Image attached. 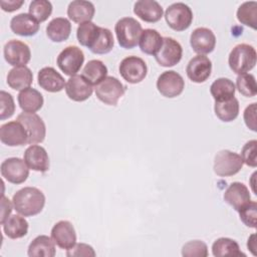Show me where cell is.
Masks as SVG:
<instances>
[{"mask_svg":"<svg viewBox=\"0 0 257 257\" xmlns=\"http://www.w3.org/2000/svg\"><path fill=\"white\" fill-rule=\"evenodd\" d=\"M24 1L23 0H1L0 1V5L3 11L6 12H13L18 10L22 5H23Z\"/></svg>","mask_w":257,"mask_h":257,"instance_id":"obj_47","label":"cell"},{"mask_svg":"<svg viewBox=\"0 0 257 257\" xmlns=\"http://www.w3.org/2000/svg\"><path fill=\"white\" fill-rule=\"evenodd\" d=\"M23 160L30 170L45 173L49 170V157L46 150L38 145H30L24 152Z\"/></svg>","mask_w":257,"mask_h":257,"instance_id":"obj_19","label":"cell"},{"mask_svg":"<svg viewBox=\"0 0 257 257\" xmlns=\"http://www.w3.org/2000/svg\"><path fill=\"white\" fill-rule=\"evenodd\" d=\"M13 203H11V201L6 198L4 195H2L1 198V224L4 223V221L9 217V215L11 214L12 210H13Z\"/></svg>","mask_w":257,"mask_h":257,"instance_id":"obj_46","label":"cell"},{"mask_svg":"<svg viewBox=\"0 0 257 257\" xmlns=\"http://www.w3.org/2000/svg\"><path fill=\"white\" fill-rule=\"evenodd\" d=\"M100 31V27L94 24L93 22H84L79 24L76 30V37L78 42L82 46H86L89 48L94 41L96 40Z\"/></svg>","mask_w":257,"mask_h":257,"instance_id":"obj_36","label":"cell"},{"mask_svg":"<svg viewBox=\"0 0 257 257\" xmlns=\"http://www.w3.org/2000/svg\"><path fill=\"white\" fill-rule=\"evenodd\" d=\"M71 32V24L67 18H53L46 27V34L53 42H62L68 39Z\"/></svg>","mask_w":257,"mask_h":257,"instance_id":"obj_28","label":"cell"},{"mask_svg":"<svg viewBox=\"0 0 257 257\" xmlns=\"http://www.w3.org/2000/svg\"><path fill=\"white\" fill-rule=\"evenodd\" d=\"M183 55L182 45L172 37H163L160 50L156 53V61L164 67H171L180 62Z\"/></svg>","mask_w":257,"mask_h":257,"instance_id":"obj_12","label":"cell"},{"mask_svg":"<svg viewBox=\"0 0 257 257\" xmlns=\"http://www.w3.org/2000/svg\"><path fill=\"white\" fill-rule=\"evenodd\" d=\"M33 81V73L27 66H16L7 74V84L14 90H23L30 87Z\"/></svg>","mask_w":257,"mask_h":257,"instance_id":"obj_25","label":"cell"},{"mask_svg":"<svg viewBox=\"0 0 257 257\" xmlns=\"http://www.w3.org/2000/svg\"><path fill=\"white\" fill-rule=\"evenodd\" d=\"M190 44L196 53L205 55L214 50L216 46V36L211 29L207 27H198L191 33Z\"/></svg>","mask_w":257,"mask_h":257,"instance_id":"obj_15","label":"cell"},{"mask_svg":"<svg viewBox=\"0 0 257 257\" xmlns=\"http://www.w3.org/2000/svg\"><path fill=\"white\" fill-rule=\"evenodd\" d=\"M37 80L39 86L48 92H59L65 87L63 76L50 66L43 67L38 71Z\"/></svg>","mask_w":257,"mask_h":257,"instance_id":"obj_21","label":"cell"},{"mask_svg":"<svg viewBox=\"0 0 257 257\" xmlns=\"http://www.w3.org/2000/svg\"><path fill=\"white\" fill-rule=\"evenodd\" d=\"M0 102H1V110H0V118L6 119L13 115L15 111V103L12 95L4 90L0 91Z\"/></svg>","mask_w":257,"mask_h":257,"instance_id":"obj_43","label":"cell"},{"mask_svg":"<svg viewBox=\"0 0 257 257\" xmlns=\"http://www.w3.org/2000/svg\"><path fill=\"white\" fill-rule=\"evenodd\" d=\"M257 103L253 102L250 105H248L244 110V121L247 127H249L251 131L256 132L257 125H256V111H257Z\"/></svg>","mask_w":257,"mask_h":257,"instance_id":"obj_45","label":"cell"},{"mask_svg":"<svg viewBox=\"0 0 257 257\" xmlns=\"http://www.w3.org/2000/svg\"><path fill=\"white\" fill-rule=\"evenodd\" d=\"M0 140L6 146L18 147L28 143V136L22 123L15 119L0 126Z\"/></svg>","mask_w":257,"mask_h":257,"instance_id":"obj_14","label":"cell"},{"mask_svg":"<svg viewBox=\"0 0 257 257\" xmlns=\"http://www.w3.org/2000/svg\"><path fill=\"white\" fill-rule=\"evenodd\" d=\"M1 176L9 183L19 185L24 183L29 176V168L20 158H8L1 163Z\"/></svg>","mask_w":257,"mask_h":257,"instance_id":"obj_10","label":"cell"},{"mask_svg":"<svg viewBox=\"0 0 257 257\" xmlns=\"http://www.w3.org/2000/svg\"><path fill=\"white\" fill-rule=\"evenodd\" d=\"M114 45L112 33L109 29L100 27L99 34L94 43L88 48L94 54H105L111 51Z\"/></svg>","mask_w":257,"mask_h":257,"instance_id":"obj_37","label":"cell"},{"mask_svg":"<svg viewBox=\"0 0 257 257\" xmlns=\"http://www.w3.org/2000/svg\"><path fill=\"white\" fill-rule=\"evenodd\" d=\"M237 19L240 23L257 29V2L247 1L241 4L237 10Z\"/></svg>","mask_w":257,"mask_h":257,"instance_id":"obj_35","label":"cell"},{"mask_svg":"<svg viewBox=\"0 0 257 257\" xmlns=\"http://www.w3.org/2000/svg\"><path fill=\"white\" fill-rule=\"evenodd\" d=\"M182 255L185 257H207V244L201 240L189 241L183 246Z\"/></svg>","mask_w":257,"mask_h":257,"instance_id":"obj_40","label":"cell"},{"mask_svg":"<svg viewBox=\"0 0 257 257\" xmlns=\"http://www.w3.org/2000/svg\"><path fill=\"white\" fill-rule=\"evenodd\" d=\"M125 92V86L113 76H106L95 86V95L107 105H116Z\"/></svg>","mask_w":257,"mask_h":257,"instance_id":"obj_6","label":"cell"},{"mask_svg":"<svg viewBox=\"0 0 257 257\" xmlns=\"http://www.w3.org/2000/svg\"><path fill=\"white\" fill-rule=\"evenodd\" d=\"M16 120L22 123L28 136L29 145L42 143L46 136V126L43 119L35 112H21Z\"/></svg>","mask_w":257,"mask_h":257,"instance_id":"obj_9","label":"cell"},{"mask_svg":"<svg viewBox=\"0 0 257 257\" xmlns=\"http://www.w3.org/2000/svg\"><path fill=\"white\" fill-rule=\"evenodd\" d=\"M235 87L238 91L247 97H252L257 94V85L255 76L251 73H244L238 75Z\"/></svg>","mask_w":257,"mask_h":257,"instance_id":"obj_38","label":"cell"},{"mask_svg":"<svg viewBox=\"0 0 257 257\" xmlns=\"http://www.w3.org/2000/svg\"><path fill=\"white\" fill-rule=\"evenodd\" d=\"M29 257H53L55 256V243L51 237L39 235L28 246Z\"/></svg>","mask_w":257,"mask_h":257,"instance_id":"obj_27","label":"cell"},{"mask_svg":"<svg viewBox=\"0 0 257 257\" xmlns=\"http://www.w3.org/2000/svg\"><path fill=\"white\" fill-rule=\"evenodd\" d=\"M193 18V11L183 2L171 4L165 12L167 24L176 31H184L188 29L192 24Z\"/></svg>","mask_w":257,"mask_h":257,"instance_id":"obj_4","label":"cell"},{"mask_svg":"<svg viewBox=\"0 0 257 257\" xmlns=\"http://www.w3.org/2000/svg\"><path fill=\"white\" fill-rule=\"evenodd\" d=\"M240 220L250 228L255 229L257 224V203L255 201H250L245 206H243L239 211Z\"/></svg>","mask_w":257,"mask_h":257,"instance_id":"obj_41","label":"cell"},{"mask_svg":"<svg viewBox=\"0 0 257 257\" xmlns=\"http://www.w3.org/2000/svg\"><path fill=\"white\" fill-rule=\"evenodd\" d=\"M243 164L240 155L229 150H222L215 156L214 172L219 177H231L241 171Z\"/></svg>","mask_w":257,"mask_h":257,"instance_id":"obj_5","label":"cell"},{"mask_svg":"<svg viewBox=\"0 0 257 257\" xmlns=\"http://www.w3.org/2000/svg\"><path fill=\"white\" fill-rule=\"evenodd\" d=\"M5 235L10 239H19L28 232V222L22 215L14 214L9 216L2 224Z\"/></svg>","mask_w":257,"mask_h":257,"instance_id":"obj_29","label":"cell"},{"mask_svg":"<svg viewBox=\"0 0 257 257\" xmlns=\"http://www.w3.org/2000/svg\"><path fill=\"white\" fill-rule=\"evenodd\" d=\"M95 13L94 5L90 1L75 0L69 3L67 7V16L75 23L89 22Z\"/></svg>","mask_w":257,"mask_h":257,"instance_id":"obj_24","label":"cell"},{"mask_svg":"<svg viewBox=\"0 0 257 257\" xmlns=\"http://www.w3.org/2000/svg\"><path fill=\"white\" fill-rule=\"evenodd\" d=\"M224 201L238 212L243 206L251 201L249 189L243 183L233 182L224 193Z\"/></svg>","mask_w":257,"mask_h":257,"instance_id":"obj_20","label":"cell"},{"mask_svg":"<svg viewBox=\"0 0 257 257\" xmlns=\"http://www.w3.org/2000/svg\"><path fill=\"white\" fill-rule=\"evenodd\" d=\"M51 238L61 249L68 250L76 244V233L73 225L66 220L54 224L51 229Z\"/></svg>","mask_w":257,"mask_h":257,"instance_id":"obj_16","label":"cell"},{"mask_svg":"<svg viewBox=\"0 0 257 257\" xmlns=\"http://www.w3.org/2000/svg\"><path fill=\"white\" fill-rule=\"evenodd\" d=\"M64 88L68 98L78 102L88 99L93 91L92 85L82 75L70 76Z\"/></svg>","mask_w":257,"mask_h":257,"instance_id":"obj_18","label":"cell"},{"mask_svg":"<svg viewBox=\"0 0 257 257\" xmlns=\"http://www.w3.org/2000/svg\"><path fill=\"white\" fill-rule=\"evenodd\" d=\"M212 62L209 57L205 55L194 56L186 67L187 76L196 83L205 82L211 75Z\"/></svg>","mask_w":257,"mask_h":257,"instance_id":"obj_17","label":"cell"},{"mask_svg":"<svg viewBox=\"0 0 257 257\" xmlns=\"http://www.w3.org/2000/svg\"><path fill=\"white\" fill-rule=\"evenodd\" d=\"M142 31L141 23L133 17L120 18L114 26L118 44L125 49H132L139 44Z\"/></svg>","mask_w":257,"mask_h":257,"instance_id":"obj_3","label":"cell"},{"mask_svg":"<svg viewBox=\"0 0 257 257\" xmlns=\"http://www.w3.org/2000/svg\"><path fill=\"white\" fill-rule=\"evenodd\" d=\"M157 88L165 97H177L185 88V80L178 72L174 70H167L158 77Z\"/></svg>","mask_w":257,"mask_h":257,"instance_id":"obj_11","label":"cell"},{"mask_svg":"<svg viewBox=\"0 0 257 257\" xmlns=\"http://www.w3.org/2000/svg\"><path fill=\"white\" fill-rule=\"evenodd\" d=\"M81 75L91 85H97L107 76V67L101 60L92 59L85 64Z\"/></svg>","mask_w":257,"mask_h":257,"instance_id":"obj_33","label":"cell"},{"mask_svg":"<svg viewBox=\"0 0 257 257\" xmlns=\"http://www.w3.org/2000/svg\"><path fill=\"white\" fill-rule=\"evenodd\" d=\"M163 43V37L156 29H145L142 31L139 45L142 52L149 55H156V53L160 50Z\"/></svg>","mask_w":257,"mask_h":257,"instance_id":"obj_30","label":"cell"},{"mask_svg":"<svg viewBox=\"0 0 257 257\" xmlns=\"http://www.w3.org/2000/svg\"><path fill=\"white\" fill-rule=\"evenodd\" d=\"M212 253L216 257H221V256H234V257H239V256H246L245 253H243L240 250L239 244L227 237H221L218 238L217 240L214 241L212 245Z\"/></svg>","mask_w":257,"mask_h":257,"instance_id":"obj_32","label":"cell"},{"mask_svg":"<svg viewBox=\"0 0 257 257\" xmlns=\"http://www.w3.org/2000/svg\"><path fill=\"white\" fill-rule=\"evenodd\" d=\"M11 30L20 36H33L39 30V22L29 13H20L12 17Z\"/></svg>","mask_w":257,"mask_h":257,"instance_id":"obj_23","label":"cell"},{"mask_svg":"<svg viewBox=\"0 0 257 257\" xmlns=\"http://www.w3.org/2000/svg\"><path fill=\"white\" fill-rule=\"evenodd\" d=\"M29 14L38 22H43L52 13V4L47 0H33L29 4Z\"/></svg>","mask_w":257,"mask_h":257,"instance_id":"obj_39","label":"cell"},{"mask_svg":"<svg viewBox=\"0 0 257 257\" xmlns=\"http://www.w3.org/2000/svg\"><path fill=\"white\" fill-rule=\"evenodd\" d=\"M12 203L20 215L24 217L35 216L44 208L45 196L35 187H24L13 195Z\"/></svg>","mask_w":257,"mask_h":257,"instance_id":"obj_1","label":"cell"},{"mask_svg":"<svg viewBox=\"0 0 257 257\" xmlns=\"http://www.w3.org/2000/svg\"><path fill=\"white\" fill-rule=\"evenodd\" d=\"M134 13L145 22L155 23L161 20L164 10L155 0H140L135 3Z\"/></svg>","mask_w":257,"mask_h":257,"instance_id":"obj_22","label":"cell"},{"mask_svg":"<svg viewBox=\"0 0 257 257\" xmlns=\"http://www.w3.org/2000/svg\"><path fill=\"white\" fill-rule=\"evenodd\" d=\"M4 58L8 64L16 66H26L30 61L31 51L29 46L17 39L9 40L3 49Z\"/></svg>","mask_w":257,"mask_h":257,"instance_id":"obj_13","label":"cell"},{"mask_svg":"<svg viewBox=\"0 0 257 257\" xmlns=\"http://www.w3.org/2000/svg\"><path fill=\"white\" fill-rule=\"evenodd\" d=\"M214 111L220 120L225 122L232 121L239 114V101L236 97L224 101H215Z\"/></svg>","mask_w":257,"mask_h":257,"instance_id":"obj_34","label":"cell"},{"mask_svg":"<svg viewBox=\"0 0 257 257\" xmlns=\"http://www.w3.org/2000/svg\"><path fill=\"white\" fill-rule=\"evenodd\" d=\"M247 247L248 249L252 252L253 255H257V252H256V249H257V246H256V235L255 234H252L249 238H248V242H247Z\"/></svg>","mask_w":257,"mask_h":257,"instance_id":"obj_48","label":"cell"},{"mask_svg":"<svg viewBox=\"0 0 257 257\" xmlns=\"http://www.w3.org/2000/svg\"><path fill=\"white\" fill-rule=\"evenodd\" d=\"M95 255L93 248L85 243H77L72 248L66 250V256L68 257H94Z\"/></svg>","mask_w":257,"mask_h":257,"instance_id":"obj_44","label":"cell"},{"mask_svg":"<svg viewBox=\"0 0 257 257\" xmlns=\"http://www.w3.org/2000/svg\"><path fill=\"white\" fill-rule=\"evenodd\" d=\"M236 87L232 80L225 77H220L214 80L210 86V92L215 101H224L235 96Z\"/></svg>","mask_w":257,"mask_h":257,"instance_id":"obj_31","label":"cell"},{"mask_svg":"<svg viewBox=\"0 0 257 257\" xmlns=\"http://www.w3.org/2000/svg\"><path fill=\"white\" fill-rule=\"evenodd\" d=\"M84 62L83 51L77 46L65 47L57 56L56 63L59 69L68 76L76 75Z\"/></svg>","mask_w":257,"mask_h":257,"instance_id":"obj_8","label":"cell"},{"mask_svg":"<svg viewBox=\"0 0 257 257\" xmlns=\"http://www.w3.org/2000/svg\"><path fill=\"white\" fill-rule=\"evenodd\" d=\"M257 60V52L252 45L240 43L230 52L228 63L231 70L238 74H244L254 68Z\"/></svg>","mask_w":257,"mask_h":257,"instance_id":"obj_2","label":"cell"},{"mask_svg":"<svg viewBox=\"0 0 257 257\" xmlns=\"http://www.w3.org/2000/svg\"><path fill=\"white\" fill-rule=\"evenodd\" d=\"M241 158L243 163L249 167H257V141L251 140L247 142L241 151Z\"/></svg>","mask_w":257,"mask_h":257,"instance_id":"obj_42","label":"cell"},{"mask_svg":"<svg viewBox=\"0 0 257 257\" xmlns=\"http://www.w3.org/2000/svg\"><path fill=\"white\" fill-rule=\"evenodd\" d=\"M17 100L20 108L25 112H36L44 103L42 94L32 87L21 90L17 96Z\"/></svg>","mask_w":257,"mask_h":257,"instance_id":"obj_26","label":"cell"},{"mask_svg":"<svg viewBox=\"0 0 257 257\" xmlns=\"http://www.w3.org/2000/svg\"><path fill=\"white\" fill-rule=\"evenodd\" d=\"M118 70L121 77L132 84L142 82L148 73V67L145 60L134 55L123 58L119 63Z\"/></svg>","mask_w":257,"mask_h":257,"instance_id":"obj_7","label":"cell"}]
</instances>
